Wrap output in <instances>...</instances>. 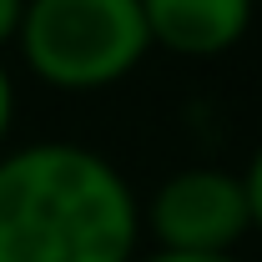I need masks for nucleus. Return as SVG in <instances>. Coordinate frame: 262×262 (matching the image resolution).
Returning <instances> with one entry per match:
<instances>
[{"label":"nucleus","instance_id":"1","mask_svg":"<svg viewBox=\"0 0 262 262\" xmlns=\"http://www.w3.org/2000/svg\"><path fill=\"white\" fill-rule=\"evenodd\" d=\"M141 196L121 166L81 141L0 151V262H131Z\"/></svg>","mask_w":262,"mask_h":262},{"label":"nucleus","instance_id":"2","mask_svg":"<svg viewBox=\"0 0 262 262\" xmlns=\"http://www.w3.org/2000/svg\"><path fill=\"white\" fill-rule=\"evenodd\" d=\"M15 51L35 81L81 96L121 86L146 61L151 35L141 0H26Z\"/></svg>","mask_w":262,"mask_h":262},{"label":"nucleus","instance_id":"3","mask_svg":"<svg viewBox=\"0 0 262 262\" xmlns=\"http://www.w3.org/2000/svg\"><path fill=\"white\" fill-rule=\"evenodd\" d=\"M141 232L171 252H237L252 232L242 177L227 166H182L141 202Z\"/></svg>","mask_w":262,"mask_h":262},{"label":"nucleus","instance_id":"4","mask_svg":"<svg viewBox=\"0 0 262 262\" xmlns=\"http://www.w3.org/2000/svg\"><path fill=\"white\" fill-rule=\"evenodd\" d=\"M257 0H141V20L151 46L187 61H212L242 46L252 31Z\"/></svg>","mask_w":262,"mask_h":262},{"label":"nucleus","instance_id":"5","mask_svg":"<svg viewBox=\"0 0 262 262\" xmlns=\"http://www.w3.org/2000/svg\"><path fill=\"white\" fill-rule=\"evenodd\" d=\"M242 177V192H247V217H252V232H262V146L252 151V162L237 171Z\"/></svg>","mask_w":262,"mask_h":262},{"label":"nucleus","instance_id":"6","mask_svg":"<svg viewBox=\"0 0 262 262\" xmlns=\"http://www.w3.org/2000/svg\"><path fill=\"white\" fill-rule=\"evenodd\" d=\"M131 262H237V252H171V247H151V252H136Z\"/></svg>","mask_w":262,"mask_h":262},{"label":"nucleus","instance_id":"7","mask_svg":"<svg viewBox=\"0 0 262 262\" xmlns=\"http://www.w3.org/2000/svg\"><path fill=\"white\" fill-rule=\"evenodd\" d=\"M10 126H15V81H10V71L0 61V151L10 141Z\"/></svg>","mask_w":262,"mask_h":262},{"label":"nucleus","instance_id":"8","mask_svg":"<svg viewBox=\"0 0 262 262\" xmlns=\"http://www.w3.org/2000/svg\"><path fill=\"white\" fill-rule=\"evenodd\" d=\"M20 10H26V0H0V51H5V46H15Z\"/></svg>","mask_w":262,"mask_h":262}]
</instances>
